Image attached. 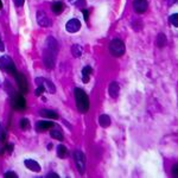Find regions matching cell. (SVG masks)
Instances as JSON below:
<instances>
[{"mask_svg":"<svg viewBox=\"0 0 178 178\" xmlns=\"http://www.w3.org/2000/svg\"><path fill=\"white\" fill-rule=\"evenodd\" d=\"M75 100H76V106H77V109L80 112H88V109H89V99H88V95L86 94L84 90L76 88L75 89Z\"/></svg>","mask_w":178,"mask_h":178,"instance_id":"cell-1","label":"cell"},{"mask_svg":"<svg viewBox=\"0 0 178 178\" xmlns=\"http://www.w3.org/2000/svg\"><path fill=\"white\" fill-rule=\"evenodd\" d=\"M0 69L2 71H6V73L13 75V76L18 73L17 69H16L13 61L8 56H1L0 57Z\"/></svg>","mask_w":178,"mask_h":178,"instance_id":"cell-2","label":"cell"},{"mask_svg":"<svg viewBox=\"0 0 178 178\" xmlns=\"http://www.w3.org/2000/svg\"><path fill=\"white\" fill-rule=\"evenodd\" d=\"M109 51L115 57L122 56L125 53V44H124V42L118 39V38L113 39L111 42V44H109Z\"/></svg>","mask_w":178,"mask_h":178,"instance_id":"cell-3","label":"cell"},{"mask_svg":"<svg viewBox=\"0 0 178 178\" xmlns=\"http://www.w3.org/2000/svg\"><path fill=\"white\" fill-rule=\"evenodd\" d=\"M11 105L16 111H23L26 108V101L21 94H12L11 95Z\"/></svg>","mask_w":178,"mask_h":178,"instance_id":"cell-4","label":"cell"},{"mask_svg":"<svg viewBox=\"0 0 178 178\" xmlns=\"http://www.w3.org/2000/svg\"><path fill=\"white\" fill-rule=\"evenodd\" d=\"M74 158L76 162V166L79 169L80 173H83L86 170V156L82 151H75L74 152Z\"/></svg>","mask_w":178,"mask_h":178,"instance_id":"cell-5","label":"cell"},{"mask_svg":"<svg viewBox=\"0 0 178 178\" xmlns=\"http://www.w3.org/2000/svg\"><path fill=\"white\" fill-rule=\"evenodd\" d=\"M14 77H16V81H17V83H18V87H19L21 94H26V93L29 92V86H27V81L26 79H25V76H24L23 74L17 73L14 75Z\"/></svg>","mask_w":178,"mask_h":178,"instance_id":"cell-6","label":"cell"},{"mask_svg":"<svg viewBox=\"0 0 178 178\" xmlns=\"http://www.w3.org/2000/svg\"><path fill=\"white\" fill-rule=\"evenodd\" d=\"M36 83H37V86H42L46 92L51 93V94L56 92V88L53 86V83L51 81H49V80L43 79V77H37L36 79Z\"/></svg>","mask_w":178,"mask_h":178,"instance_id":"cell-7","label":"cell"},{"mask_svg":"<svg viewBox=\"0 0 178 178\" xmlns=\"http://www.w3.org/2000/svg\"><path fill=\"white\" fill-rule=\"evenodd\" d=\"M37 23L39 24L40 26L48 27L51 25V19H50V17H49L44 11L40 10V11L37 12Z\"/></svg>","mask_w":178,"mask_h":178,"instance_id":"cell-8","label":"cell"},{"mask_svg":"<svg viewBox=\"0 0 178 178\" xmlns=\"http://www.w3.org/2000/svg\"><path fill=\"white\" fill-rule=\"evenodd\" d=\"M45 51L53 53L55 56L58 52V44H57V40L55 39L53 37H49L45 42Z\"/></svg>","mask_w":178,"mask_h":178,"instance_id":"cell-9","label":"cell"},{"mask_svg":"<svg viewBox=\"0 0 178 178\" xmlns=\"http://www.w3.org/2000/svg\"><path fill=\"white\" fill-rule=\"evenodd\" d=\"M66 31H68V32H70V33L77 32L80 29H81V23H80L79 19L73 18V19H70L68 23H66Z\"/></svg>","mask_w":178,"mask_h":178,"instance_id":"cell-10","label":"cell"},{"mask_svg":"<svg viewBox=\"0 0 178 178\" xmlns=\"http://www.w3.org/2000/svg\"><path fill=\"white\" fill-rule=\"evenodd\" d=\"M147 0H134L133 1V7L135 10V12L138 13H144L146 10H147Z\"/></svg>","mask_w":178,"mask_h":178,"instance_id":"cell-11","label":"cell"},{"mask_svg":"<svg viewBox=\"0 0 178 178\" xmlns=\"http://www.w3.org/2000/svg\"><path fill=\"white\" fill-rule=\"evenodd\" d=\"M43 61H44V64L48 69H52L53 66H55V55L49 52V51H44Z\"/></svg>","mask_w":178,"mask_h":178,"instance_id":"cell-12","label":"cell"},{"mask_svg":"<svg viewBox=\"0 0 178 178\" xmlns=\"http://www.w3.org/2000/svg\"><path fill=\"white\" fill-rule=\"evenodd\" d=\"M24 164L26 166L29 170H31L33 172H40V165L36 162V160H33V159H25L24 160Z\"/></svg>","mask_w":178,"mask_h":178,"instance_id":"cell-13","label":"cell"},{"mask_svg":"<svg viewBox=\"0 0 178 178\" xmlns=\"http://www.w3.org/2000/svg\"><path fill=\"white\" fill-rule=\"evenodd\" d=\"M53 126H55V124L51 122V121H44V120H42V121H38V122H37L36 128H37V131L43 132V131H46V130L52 128Z\"/></svg>","mask_w":178,"mask_h":178,"instance_id":"cell-14","label":"cell"},{"mask_svg":"<svg viewBox=\"0 0 178 178\" xmlns=\"http://www.w3.org/2000/svg\"><path fill=\"white\" fill-rule=\"evenodd\" d=\"M119 90H120V88H119V84L116 83V82H112V83L109 84L108 93H109L111 98L116 99V98H118V95H119Z\"/></svg>","mask_w":178,"mask_h":178,"instance_id":"cell-15","label":"cell"},{"mask_svg":"<svg viewBox=\"0 0 178 178\" xmlns=\"http://www.w3.org/2000/svg\"><path fill=\"white\" fill-rule=\"evenodd\" d=\"M92 73H93L92 66H86L82 69V81H83L84 83H88V82H89V76L92 75Z\"/></svg>","mask_w":178,"mask_h":178,"instance_id":"cell-16","label":"cell"},{"mask_svg":"<svg viewBox=\"0 0 178 178\" xmlns=\"http://www.w3.org/2000/svg\"><path fill=\"white\" fill-rule=\"evenodd\" d=\"M99 124L101 127L107 128L108 126H111V118H109L107 114H102L99 118Z\"/></svg>","mask_w":178,"mask_h":178,"instance_id":"cell-17","label":"cell"},{"mask_svg":"<svg viewBox=\"0 0 178 178\" xmlns=\"http://www.w3.org/2000/svg\"><path fill=\"white\" fill-rule=\"evenodd\" d=\"M40 115L43 118H49V119H58L57 113L53 112V111H49V109H42L40 111Z\"/></svg>","mask_w":178,"mask_h":178,"instance_id":"cell-18","label":"cell"},{"mask_svg":"<svg viewBox=\"0 0 178 178\" xmlns=\"http://www.w3.org/2000/svg\"><path fill=\"white\" fill-rule=\"evenodd\" d=\"M63 8H64V6L61 1H55L51 5V10H52V12L55 14H61L63 12Z\"/></svg>","mask_w":178,"mask_h":178,"instance_id":"cell-19","label":"cell"},{"mask_svg":"<svg viewBox=\"0 0 178 178\" xmlns=\"http://www.w3.org/2000/svg\"><path fill=\"white\" fill-rule=\"evenodd\" d=\"M57 156H58V158H66L68 157V150H66V147L64 145H58L57 147Z\"/></svg>","mask_w":178,"mask_h":178,"instance_id":"cell-20","label":"cell"},{"mask_svg":"<svg viewBox=\"0 0 178 178\" xmlns=\"http://www.w3.org/2000/svg\"><path fill=\"white\" fill-rule=\"evenodd\" d=\"M50 135H51V138L57 139L59 141L63 140V133L61 132L59 130H57V128H52V130L50 131Z\"/></svg>","mask_w":178,"mask_h":178,"instance_id":"cell-21","label":"cell"},{"mask_svg":"<svg viewBox=\"0 0 178 178\" xmlns=\"http://www.w3.org/2000/svg\"><path fill=\"white\" fill-rule=\"evenodd\" d=\"M157 44H158L159 48H164L165 44H166V38H165L164 33H159L158 37H157Z\"/></svg>","mask_w":178,"mask_h":178,"instance_id":"cell-22","label":"cell"},{"mask_svg":"<svg viewBox=\"0 0 178 178\" xmlns=\"http://www.w3.org/2000/svg\"><path fill=\"white\" fill-rule=\"evenodd\" d=\"M71 52H73V55L75 56V57H80L81 55H82V48L80 45H73L71 46Z\"/></svg>","mask_w":178,"mask_h":178,"instance_id":"cell-23","label":"cell"},{"mask_svg":"<svg viewBox=\"0 0 178 178\" xmlns=\"http://www.w3.org/2000/svg\"><path fill=\"white\" fill-rule=\"evenodd\" d=\"M29 127H30V121H29V119L23 118L20 120V128L25 131V130H29Z\"/></svg>","mask_w":178,"mask_h":178,"instance_id":"cell-24","label":"cell"},{"mask_svg":"<svg viewBox=\"0 0 178 178\" xmlns=\"http://www.w3.org/2000/svg\"><path fill=\"white\" fill-rule=\"evenodd\" d=\"M69 2L75 5V6L81 7V8L86 5V1H84V0H69Z\"/></svg>","mask_w":178,"mask_h":178,"instance_id":"cell-25","label":"cell"},{"mask_svg":"<svg viewBox=\"0 0 178 178\" xmlns=\"http://www.w3.org/2000/svg\"><path fill=\"white\" fill-rule=\"evenodd\" d=\"M170 23H171L175 27H178V14L177 13L172 14L171 17H170Z\"/></svg>","mask_w":178,"mask_h":178,"instance_id":"cell-26","label":"cell"},{"mask_svg":"<svg viewBox=\"0 0 178 178\" xmlns=\"http://www.w3.org/2000/svg\"><path fill=\"white\" fill-rule=\"evenodd\" d=\"M4 177H6V178H17L18 176H17V173L13 171H8L6 172L5 175H4Z\"/></svg>","mask_w":178,"mask_h":178,"instance_id":"cell-27","label":"cell"},{"mask_svg":"<svg viewBox=\"0 0 178 178\" xmlns=\"http://www.w3.org/2000/svg\"><path fill=\"white\" fill-rule=\"evenodd\" d=\"M172 176L173 177H177L178 176V165L175 164L173 165V167H172Z\"/></svg>","mask_w":178,"mask_h":178,"instance_id":"cell-28","label":"cell"},{"mask_svg":"<svg viewBox=\"0 0 178 178\" xmlns=\"http://www.w3.org/2000/svg\"><path fill=\"white\" fill-rule=\"evenodd\" d=\"M4 151L7 152V153H11V152L13 151V145H12V144L6 145V146H5V148H4Z\"/></svg>","mask_w":178,"mask_h":178,"instance_id":"cell-29","label":"cell"},{"mask_svg":"<svg viewBox=\"0 0 178 178\" xmlns=\"http://www.w3.org/2000/svg\"><path fill=\"white\" fill-rule=\"evenodd\" d=\"M44 90H45V89H44L43 87H42V86H38L37 90H36V95H37V96H40V94L44 92Z\"/></svg>","mask_w":178,"mask_h":178,"instance_id":"cell-30","label":"cell"},{"mask_svg":"<svg viewBox=\"0 0 178 178\" xmlns=\"http://www.w3.org/2000/svg\"><path fill=\"white\" fill-rule=\"evenodd\" d=\"M81 11H82V13H83V16H84V20H86V21H88V17H89L88 11H87V10H84V8H82Z\"/></svg>","mask_w":178,"mask_h":178,"instance_id":"cell-31","label":"cell"},{"mask_svg":"<svg viewBox=\"0 0 178 178\" xmlns=\"http://www.w3.org/2000/svg\"><path fill=\"white\" fill-rule=\"evenodd\" d=\"M24 1H25V0H14V4H16L18 7H20V6H23Z\"/></svg>","mask_w":178,"mask_h":178,"instance_id":"cell-32","label":"cell"},{"mask_svg":"<svg viewBox=\"0 0 178 178\" xmlns=\"http://www.w3.org/2000/svg\"><path fill=\"white\" fill-rule=\"evenodd\" d=\"M48 178H52V177H55V178H58L59 176L57 175V173H53V172H50V173H48V176H46Z\"/></svg>","mask_w":178,"mask_h":178,"instance_id":"cell-33","label":"cell"},{"mask_svg":"<svg viewBox=\"0 0 178 178\" xmlns=\"http://www.w3.org/2000/svg\"><path fill=\"white\" fill-rule=\"evenodd\" d=\"M5 50V45H4V43H2V40L0 38V51H4Z\"/></svg>","mask_w":178,"mask_h":178,"instance_id":"cell-34","label":"cell"},{"mask_svg":"<svg viewBox=\"0 0 178 178\" xmlns=\"http://www.w3.org/2000/svg\"><path fill=\"white\" fill-rule=\"evenodd\" d=\"M2 8V2H1V0H0V10Z\"/></svg>","mask_w":178,"mask_h":178,"instance_id":"cell-35","label":"cell"}]
</instances>
